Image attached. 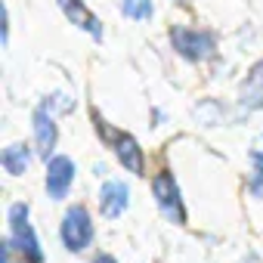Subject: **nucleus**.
<instances>
[{
	"label": "nucleus",
	"instance_id": "obj_2",
	"mask_svg": "<svg viewBox=\"0 0 263 263\" xmlns=\"http://www.w3.org/2000/svg\"><path fill=\"white\" fill-rule=\"evenodd\" d=\"M10 232H13V245L19 248L25 263H44L41 241H37L34 226L28 220V204H13L10 208Z\"/></svg>",
	"mask_w": 263,
	"mask_h": 263
},
{
	"label": "nucleus",
	"instance_id": "obj_6",
	"mask_svg": "<svg viewBox=\"0 0 263 263\" xmlns=\"http://www.w3.org/2000/svg\"><path fill=\"white\" fill-rule=\"evenodd\" d=\"M74 174H78V167H74L71 158L53 155L47 161V192H50V198H65L71 183H74Z\"/></svg>",
	"mask_w": 263,
	"mask_h": 263
},
{
	"label": "nucleus",
	"instance_id": "obj_4",
	"mask_svg": "<svg viewBox=\"0 0 263 263\" xmlns=\"http://www.w3.org/2000/svg\"><path fill=\"white\" fill-rule=\"evenodd\" d=\"M59 232H62V241H65L68 251H84L93 241V220H90L87 208H81V204L68 208L65 217H62V229Z\"/></svg>",
	"mask_w": 263,
	"mask_h": 263
},
{
	"label": "nucleus",
	"instance_id": "obj_5",
	"mask_svg": "<svg viewBox=\"0 0 263 263\" xmlns=\"http://www.w3.org/2000/svg\"><path fill=\"white\" fill-rule=\"evenodd\" d=\"M152 192H155V201H158L161 214H164L171 223H186V208H183V198H180V186H177V180H174L167 171L155 174Z\"/></svg>",
	"mask_w": 263,
	"mask_h": 263
},
{
	"label": "nucleus",
	"instance_id": "obj_3",
	"mask_svg": "<svg viewBox=\"0 0 263 263\" xmlns=\"http://www.w3.org/2000/svg\"><path fill=\"white\" fill-rule=\"evenodd\" d=\"M171 44L183 59L201 62L214 53V34L201 31V28H186V25H174L171 28Z\"/></svg>",
	"mask_w": 263,
	"mask_h": 263
},
{
	"label": "nucleus",
	"instance_id": "obj_13",
	"mask_svg": "<svg viewBox=\"0 0 263 263\" xmlns=\"http://www.w3.org/2000/svg\"><path fill=\"white\" fill-rule=\"evenodd\" d=\"M121 13H124L127 19L143 22V19H149V16L155 13V7H152V0H121Z\"/></svg>",
	"mask_w": 263,
	"mask_h": 263
},
{
	"label": "nucleus",
	"instance_id": "obj_7",
	"mask_svg": "<svg viewBox=\"0 0 263 263\" xmlns=\"http://www.w3.org/2000/svg\"><path fill=\"white\" fill-rule=\"evenodd\" d=\"M34 140H37V152L47 155V161H50V152L56 149V140H59L56 118H53L50 105H41V108L34 111Z\"/></svg>",
	"mask_w": 263,
	"mask_h": 263
},
{
	"label": "nucleus",
	"instance_id": "obj_14",
	"mask_svg": "<svg viewBox=\"0 0 263 263\" xmlns=\"http://www.w3.org/2000/svg\"><path fill=\"white\" fill-rule=\"evenodd\" d=\"M93 263H115V257H108V254H99V257H96Z\"/></svg>",
	"mask_w": 263,
	"mask_h": 263
},
{
	"label": "nucleus",
	"instance_id": "obj_12",
	"mask_svg": "<svg viewBox=\"0 0 263 263\" xmlns=\"http://www.w3.org/2000/svg\"><path fill=\"white\" fill-rule=\"evenodd\" d=\"M251 189L254 195H263V140L251 149Z\"/></svg>",
	"mask_w": 263,
	"mask_h": 263
},
{
	"label": "nucleus",
	"instance_id": "obj_8",
	"mask_svg": "<svg viewBox=\"0 0 263 263\" xmlns=\"http://www.w3.org/2000/svg\"><path fill=\"white\" fill-rule=\"evenodd\" d=\"M127 204H130V189L124 183L111 180V183H105L99 189V211L105 217H121L127 211Z\"/></svg>",
	"mask_w": 263,
	"mask_h": 263
},
{
	"label": "nucleus",
	"instance_id": "obj_11",
	"mask_svg": "<svg viewBox=\"0 0 263 263\" xmlns=\"http://www.w3.org/2000/svg\"><path fill=\"white\" fill-rule=\"evenodd\" d=\"M0 164H4L7 174L22 177V174L28 171V164H31V152H28V146H25V143H13V146H7L4 155H0Z\"/></svg>",
	"mask_w": 263,
	"mask_h": 263
},
{
	"label": "nucleus",
	"instance_id": "obj_9",
	"mask_svg": "<svg viewBox=\"0 0 263 263\" xmlns=\"http://www.w3.org/2000/svg\"><path fill=\"white\" fill-rule=\"evenodd\" d=\"M59 7H62V13H65V19L68 22H74L78 28H84V31H90L93 37H102V25H99V19L81 4V0H59Z\"/></svg>",
	"mask_w": 263,
	"mask_h": 263
},
{
	"label": "nucleus",
	"instance_id": "obj_1",
	"mask_svg": "<svg viewBox=\"0 0 263 263\" xmlns=\"http://www.w3.org/2000/svg\"><path fill=\"white\" fill-rule=\"evenodd\" d=\"M93 121H96V134H99L105 143H111V146H115V155H118V161L124 164V171H130V174L143 177V171H146V158H143L140 143H137L134 137H130V134H121V130L108 127L99 115H93Z\"/></svg>",
	"mask_w": 263,
	"mask_h": 263
},
{
	"label": "nucleus",
	"instance_id": "obj_10",
	"mask_svg": "<svg viewBox=\"0 0 263 263\" xmlns=\"http://www.w3.org/2000/svg\"><path fill=\"white\" fill-rule=\"evenodd\" d=\"M241 108H248V111L263 108V62H257L241 84Z\"/></svg>",
	"mask_w": 263,
	"mask_h": 263
},
{
	"label": "nucleus",
	"instance_id": "obj_15",
	"mask_svg": "<svg viewBox=\"0 0 263 263\" xmlns=\"http://www.w3.org/2000/svg\"><path fill=\"white\" fill-rule=\"evenodd\" d=\"M248 263H260V260H257V257H251V260H248Z\"/></svg>",
	"mask_w": 263,
	"mask_h": 263
}]
</instances>
